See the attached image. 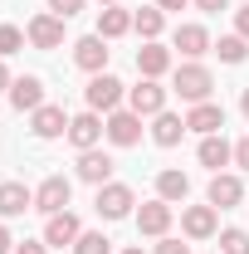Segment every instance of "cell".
Listing matches in <instances>:
<instances>
[{
    "label": "cell",
    "instance_id": "6da1fadb",
    "mask_svg": "<svg viewBox=\"0 0 249 254\" xmlns=\"http://www.w3.org/2000/svg\"><path fill=\"white\" fill-rule=\"evenodd\" d=\"M210 88H215V78H210V68H205L200 59L181 64L176 78H171V93H181L190 108H195V103H210Z\"/></svg>",
    "mask_w": 249,
    "mask_h": 254
},
{
    "label": "cell",
    "instance_id": "4316f807",
    "mask_svg": "<svg viewBox=\"0 0 249 254\" xmlns=\"http://www.w3.org/2000/svg\"><path fill=\"white\" fill-rule=\"evenodd\" d=\"M215 54H220L225 64H245V54H249V39H240V34H225V39L215 44Z\"/></svg>",
    "mask_w": 249,
    "mask_h": 254
},
{
    "label": "cell",
    "instance_id": "cb8c5ba5",
    "mask_svg": "<svg viewBox=\"0 0 249 254\" xmlns=\"http://www.w3.org/2000/svg\"><path fill=\"white\" fill-rule=\"evenodd\" d=\"M156 195H161V200H186V195H190V176L176 171V166L156 171Z\"/></svg>",
    "mask_w": 249,
    "mask_h": 254
},
{
    "label": "cell",
    "instance_id": "30bf717a",
    "mask_svg": "<svg viewBox=\"0 0 249 254\" xmlns=\"http://www.w3.org/2000/svg\"><path fill=\"white\" fill-rule=\"evenodd\" d=\"M205 200H210L215 210H235V205L245 200V181L230 176V171H215V176H210V190H205Z\"/></svg>",
    "mask_w": 249,
    "mask_h": 254
},
{
    "label": "cell",
    "instance_id": "7402d4cb",
    "mask_svg": "<svg viewBox=\"0 0 249 254\" xmlns=\"http://www.w3.org/2000/svg\"><path fill=\"white\" fill-rule=\"evenodd\" d=\"M127 30H132V10H123V5H103L98 10V34L103 39H123Z\"/></svg>",
    "mask_w": 249,
    "mask_h": 254
},
{
    "label": "cell",
    "instance_id": "7c38bea8",
    "mask_svg": "<svg viewBox=\"0 0 249 254\" xmlns=\"http://www.w3.org/2000/svg\"><path fill=\"white\" fill-rule=\"evenodd\" d=\"M25 39H30L34 49H59V44H63V20L44 10V15H34V20H30V30H25Z\"/></svg>",
    "mask_w": 249,
    "mask_h": 254
},
{
    "label": "cell",
    "instance_id": "d590c367",
    "mask_svg": "<svg viewBox=\"0 0 249 254\" xmlns=\"http://www.w3.org/2000/svg\"><path fill=\"white\" fill-rule=\"evenodd\" d=\"M190 0H156V10H186Z\"/></svg>",
    "mask_w": 249,
    "mask_h": 254
},
{
    "label": "cell",
    "instance_id": "ab89813d",
    "mask_svg": "<svg viewBox=\"0 0 249 254\" xmlns=\"http://www.w3.org/2000/svg\"><path fill=\"white\" fill-rule=\"evenodd\" d=\"M98 5H123V0H98Z\"/></svg>",
    "mask_w": 249,
    "mask_h": 254
},
{
    "label": "cell",
    "instance_id": "74e56055",
    "mask_svg": "<svg viewBox=\"0 0 249 254\" xmlns=\"http://www.w3.org/2000/svg\"><path fill=\"white\" fill-rule=\"evenodd\" d=\"M10 250H15V240H10V230L0 225V254H10Z\"/></svg>",
    "mask_w": 249,
    "mask_h": 254
},
{
    "label": "cell",
    "instance_id": "3957f363",
    "mask_svg": "<svg viewBox=\"0 0 249 254\" xmlns=\"http://www.w3.org/2000/svg\"><path fill=\"white\" fill-rule=\"evenodd\" d=\"M68 200H73V181L68 176H44L39 190H34V210H44V215L68 210Z\"/></svg>",
    "mask_w": 249,
    "mask_h": 254
},
{
    "label": "cell",
    "instance_id": "4dcf8cb0",
    "mask_svg": "<svg viewBox=\"0 0 249 254\" xmlns=\"http://www.w3.org/2000/svg\"><path fill=\"white\" fill-rule=\"evenodd\" d=\"M235 34H240V39H249V5H240V10H235Z\"/></svg>",
    "mask_w": 249,
    "mask_h": 254
},
{
    "label": "cell",
    "instance_id": "52a82bcc",
    "mask_svg": "<svg viewBox=\"0 0 249 254\" xmlns=\"http://www.w3.org/2000/svg\"><path fill=\"white\" fill-rule=\"evenodd\" d=\"M108 142L113 147H137L142 142V118L132 113V108H118V113H108Z\"/></svg>",
    "mask_w": 249,
    "mask_h": 254
},
{
    "label": "cell",
    "instance_id": "2e32d148",
    "mask_svg": "<svg viewBox=\"0 0 249 254\" xmlns=\"http://www.w3.org/2000/svg\"><path fill=\"white\" fill-rule=\"evenodd\" d=\"M10 108H15V113H34V108H44V83H39L34 73L15 78V83H10Z\"/></svg>",
    "mask_w": 249,
    "mask_h": 254
},
{
    "label": "cell",
    "instance_id": "9a60e30c",
    "mask_svg": "<svg viewBox=\"0 0 249 254\" xmlns=\"http://www.w3.org/2000/svg\"><path fill=\"white\" fill-rule=\"evenodd\" d=\"M137 230L161 240V235L171 230V200H161V195H156V200H147V205L137 210Z\"/></svg>",
    "mask_w": 249,
    "mask_h": 254
},
{
    "label": "cell",
    "instance_id": "f35d334b",
    "mask_svg": "<svg viewBox=\"0 0 249 254\" xmlns=\"http://www.w3.org/2000/svg\"><path fill=\"white\" fill-rule=\"evenodd\" d=\"M240 113H245V118H249V88H245V98H240Z\"/></svg>",
    "mask_w": 249,
    "mask_h": 254
},
{
    "label": "cell",
    "instance_id": "5b68a950",
    "mask_svg": "<svg viewBox=\"0 0 249 254\" xmlns=\"http://www.w3.org/2000/svg\"><path fill=\"white\" fill-rule=\"evenodd\" d=\"M83 98H88L93 113H118V103L127 98V88L113 78V73H93V83L83 88Z\"/></svg>",
    "mask_w": 249,
    "mask_h": 254
},
{
    "label": "cell",
    "instance_id": "ac0fdd59",
    "mask_svg": "<svg viewBox=\"0 0 249 254\" xmlns=\"http://www.w3.org/2000/svg\"><path fill=\"white\" fill-rule=\"evenodd\" d=\"M166 68H171V49L156 44V39H147V44L137 49V73H142V78H161Z\"/></svg>",
    "mask_w": 249,
    "mask_h": 254
},
{
    "label": "cell",
    "instance_id": "60d3db41",
    "mask_svg": "<svg viewBox=\"0 0 249 254\" xmlns=\"http://www.w3.org/2000/svg\"><path fill=\"white\" fill-rule=\"evenodd\" d=\"M123 254H142V250H137V245H132V250H123Z\"/></svg>",
    "mask_w": 249,
    "mask_h": 254
},
{
    "label": "cell",
    "instance_id": "44dd1931",
    "mask_svg": "<svg viewBox=\"0 0 249 254\" xmlns=\"http://www.w3.org/2000/svg\"><path fill=\"white\" fill-rule=\"evenodd\" d=\"M171 44H176L186 59H200V54H210V49H215V44H210V34H205V25H181Z\"/></svg>",
    "mask_w": 249,
    "mask_h": 254
},
{
    "label": "cell",
    "instance_id": "5bb4252c",
    "mask_svg": "<svg viewBox=\"0 0 249 254\" xmlns=\"http://www.w3.org/2000/svg\"><path fill=\"white\" fill-rule=\"evenodd\" d=\"M181 230H186L190 240H210V235L220 230L215 205H210V200H205V205H186V210H181Z\"/></svg>",
    "mask_w": 249,
    "mask_h": 254
},
{
    "label": "cell",
    "instance_id": "d4e9b609",
    "mask_svg": "<svg viewBox=\"0 0 249 254\" xmlns=\"http://www.w3.org/2000/svg\"><path fill=\"white\" fill-rule=\"evenodd\" d=\"M132 30L142 34V39H156V34L166 30V10H156V5L152 10H137V15H132Z\"/></svg>",
    "mask_w": 249,
    "mask_h": 254
},
{
    "label": "cell",
    "instance_id": "d6a6232c",
    "mask_svg": "<svg viewBox=\"0 0 249 254\" xmlns=\"http://www.w3.org/2000/svg\"><path fill=\"white\" fill-rule=\"evenodd\" d=\"M235 166H245V171H249V132L235 142Z\"/></svg>",
    "mask_w": 249,
    "mask_h": 254
},
{
    "label": "cell",
    "instance_id": "8fae6325",
    "mask_svg": "<svg viewBox=\"0 0 249 254\" xmlns=\"http://www.w3.org/2000/svg\"><path fill=\"white\" fill-rule=\"evenodd\" d=\"M103 137H108V127H103V118H98L93 108H88V113H78V118L68 123V142H73L78 152H88V147H98Z\"/></svg>",
    "mask_w": 249,
    "mask_h": 254
},
{
    "label": "cell",
    "instance_id": "8992f818",
    "mask_svg": "<svg viewBox=\"0 0 249 254\" xmlns=\"http://www.w3.org/2000/svg\"><path fill=\"white\" fill-rule=\"evenodd\" d=\"M68 113H63L59 103H44V108H34L30 113V127H34V137L39 142H54V137H68Z\"/></svg>",
    "mask_w": 249,
    "mask_h": 254
},
{
    "label": "cell",
    "instance_id": "484cf974",
    "mask_svg": "<svg viewBox=\"0 0 249 254\" xmlns=\"http://www.w3.org/2000/svg\"><path fill=\"white\" fill-rule=\"evenodd\" d=\"M73 254H113V240H108L103 230H83L78 245H73Z\"/></svg>",
    "mask_w": 249,
    "mask_h": 254
},
{
    "label": "cell",
    "instance_id": "8d00e7d4",
    "mask_svg": "<svg viewBox=\"0 0 249 254\" xmlns=\"http://www.w3.org/2000/svg\"><path fill=\"white\" fill-rule=\"evenodd\" d=\"M10 83H15V78H10V68H5V59H0V93H10Z\"/></svg>",
    "mask_w": 249,
    "mask_h": 254
},
{
    "label": "cell",
    "instance_id": "9c48e42d",
    "mask_svg": "<svg viewBox=\"0 0 249 254\" xmlns=\"http://www.w3.org/2000/svg\"><path fill=\"white\" fill-rule=\"evenodd\" d=\"M73 64H78L83 73H108V39H103V34H83V39L73 44Z\"/></svg>",
    "mask_w": 249,
    "mask_h": 254
},
{
    "label": "cell",
    "instance_id": "ffe728a7",
    "mask_svg": "<svg viewBox=\"0 0 249 254\" xmlns=\"http://www.w3.org/2000/svg\"><path fill=\"white\" fill-rule=\"evenodd\" d=\"M195 157H200V166H210V171H220V166H230V161H235V147L225 142V132H215V137H200Z\"/></svg>",
    "mask_w": 249,
    "mask_h": 254
},
{
    "label": "cell",
    "instance_id": "836d02e7",
    "mask_svg": "<svg viewBox=\"0 0 249 254\" xmlns=\"http://www.w3.org/2000/svg\"><path fill=\"white\" fill-rule=\"evenodd\" d=\"M156 254H190V250L181 245V240H166V235H161V245H156Z\"/></svg>",
    "mask_w": 249,
    "mask_h": 254
},
{
    "label": "cell",
    "instance_id": "7a4b0ae2",
    "mask_svg": "<svg viewBox=\"0 0 249 254\" xmlns=\"http://www.w3.org/2000/svg\"><path fill=\"white\" fill-rule=\"evenodd\" d=\"M132 205H137V195H132V186H123V181H108V186H98V195H93V210L103 220H123V215H132Z\"/></svg>",
    "mask_w": 249,
    "mask_h": 254
},
{
    "label": "cell",
    "instance_id": "f1b7e54d",
    "mask_svg": "<svg viewBox=\"0 0 249 254\" xmlns=\"http://www.w3.org/2000/svg\"><path fill=\"white\" fill-rule=\"evenodd\" d=\"M220 254H249V235L245 230H220Z\"/></svg>",
    "mask_w": 249,
    "mask_h": 254
},
{
    "label": "cell",
    "instance_id": "277c9868",
    "mask_svg": "<svg viewBox=\"0 0 249 254\" xmlns=\"http://www.w3.org/2000/svg\"><path fill=\"white\" fill-rule=\"evenodd\" d=\"M166 93H171V88H161L156 78H142L137 88H127V108H132L137 118H156V113H166Z\"/></svg>",
    "mask_w": 249,
    "mask_h": 254
},
{
    "label": "cell",
    "instance_id": "e575fe53",
    "mask_svg": "<svg viewBox=\"0 0 249 254\" xmlns=\"http://www.w3.org/2000/svg\"><path fill=\"white\" fill-rule=\"evenodd\" d=\"M190 5H195V10H205V15H220L230 0H190Z\"/></svg>",
    "mask_w": 249,
    "mask_h": 254
},
{
    "label": "cell",
    "instance_id": "83f0119b",
    "mask_svg": "<svg viewBox=\"0 0 249 254\" xmlns=\"http://www.w3.org/2000/svg\"><path fill=\"white\" fill-rule=\"evenodd\" d=\"M20 49H25V30L0 25V59H10V54H20Z\"/></svg>",
    "mask_w": 249,
    "mask_h": 254
},
{
    "label": "cell",
    "instance_id": "f546056e",
    "mask_svg": "<svg viewBox=\"0 0 249 254\" xmlns=\"http://www.w3.org/2000/svg\"><path fill=\"white\" fill-rule=\"evenodd\" d=\"M78 10H83V0H49V15H59V20L78 15Z\"/></svg>",
    "mask_w": 249,
    "mask_h": 254
},
{
    "label": "cell",
    "instance_id": "603a6c76",
    "mask_svg": "<svg viewBox=\"0 0 249 254\" xmlns=\"http://www.w3.org/2000/svg\"><path fill=\"white\" fill-rule=\"evenodd\" d=\"M186 137V118H176V113H156L152 118V142L156 147H176Z\"/></svg>",
    "mask_w": 249,
    "mask_h": 254
},
{
    "label": "cell",
    "instance_id": "e0dca14e",
    "mask_svg": "<svg viewBox=\"0 0 249 254\" xmlns=\"http://www.w3.org/2000/svg\"><path fill=\"white\" fill-rule=\"evenodd\" d=\"M220 127H225V108L220 103H195L186 113V132H200V137H215Z\"/></svg>",
    "mask_w": 249,
    "mask_h": 254
},
{
    "label": "cell",
    "instance_id": "d6986e66",
    "mask_svg": "<svg viewBox=\"0 0 249 254\" xmlns=\"http://www.w3.org/2000/svg\"><path fill=\"white\" fill-rule=\"evenodd\" d=\"M34 210V190L25 181H0V215H25Z\"/></svg>",
    "mask_w": 249,
    "mask_h": 254
},
{
    "label": "cell",
    "instance_id": "1f68e13d",
    "mask_svg": "<svg viewBox=\"0 0 249 254\" xmlns=\"http://www.w3.org/2000/svg\"><path fill=\"white\" fill-rule=\"evenodd\" d=\"M10 254H49V245L44 240H25V245H15Z\"/></svg>",
    "mask_w": 249,
    "mask_h": 254
},
{
    "label": "cell",
    "instance_id": "ba28073f",
    "mask_svg": "<svg viewBox=\"0 0 249 254\" xmlns=\"http://www.w3.org/2000/svg\"><path fill=\"white\" fill-rule=\"evenodd\" d=\"M78 235H83V225H78L73 210H59V215H49V225H44V245H49V250H63V245L73 250Z\"/></svg>",
    "mask_w": 249,
    "mask_h": 254
},
{
    "label": "cell",
    "instance_id": "4fadbf2b",
    "mask_svg": "<svg viewBox=\"0 0 249 254\" xmlns=\"http://www.w3.org/2000/svg\"><path fill=\"white\" fill-rule=\"evenodd\" d=\"M78 181H88V186H108V181H113V157L98 152V147L78 152Z\"/></svg>",
    "mask_w": 249,
    "mask_h": 254
}]
</instances>
